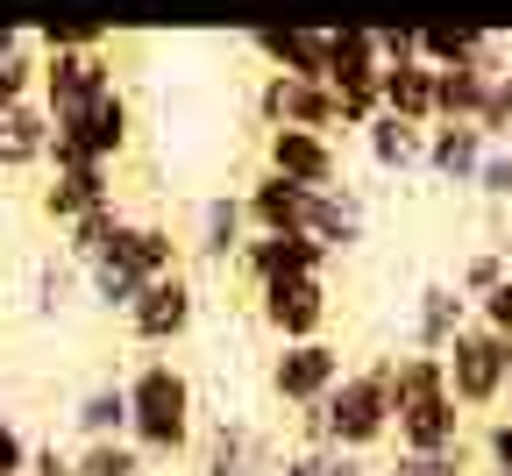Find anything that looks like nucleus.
Masks as SVG:
<instances>
[{
    "label": "nucleus",
    "mask_w": 512,
    "mask_h": 476,
    "mask_svg": "<svg viewBox=\"0 0 512 476\" xmlns=\"http://www.w3.org/2000/svg\"><path fill=\"white\" fill-rule=\"evenodd\" d=\"M114 86H121L114 79V50H43V64H36V100H43L50 128L72 121V114H86Z\"/></svg>",
    "instance_id": "nucleus-6"
},
{
    "label": "nucleus",
    "mask_w": 512,
    "mask_h": 476,
    "mask_svg": "<svg viewBox=\"0 0 512 476\" xmlns=\"http://www.w3.org/2000/svg\"><path fill=\"white\" fill-rule=\"evenodd\" d=\"M498 57H477V64H448V72H434V121H484L491 107V86H498Z\"/></svg>",
    "instance_id": "nucleus-19"
},
{
    "label": "nucleus",
    "mask_w": 512,
    "mask_h": 476,
    "mask_svg": "<svg viewBox=\"0 0 512 476\" xmlns=\"http://www.w3.org/2000/svg\"><path fill=\"white\" fill-rule=\"evenodd\" d=\"M505 249H512V242H505Z\"/></svg>",
    "instance_id": "nucleus-43"
},
{
    "label": "nucleus",
    "mask_w": 512,
    "mask_h": 476,
    "mask_svg": "<svg viewBox=\"0 0 512 476\" xmlns=\"http://www.w3.org/2000/svg\"><path fill=\"white\" fill-rule=\"evenodd\" d=\"M50 114H43V100H22V107H0V171H36V164H50Z\"/></svg>",
    "instance_id": "nucleus-24"
},
{
    "label": "nucleus",
    "mask_w": 512,
    "mask_h": 476,
    "mask_svg": "<svg viewBox=\"0 0 512 476\" xmlns=\"http://www.w3.org/2000/svg\"><path fill=\"white\" fill-rule=\"evenodd\" d=\"M0 476H29V441L8 413H0Z\"/></svg>",
    "instance_id": "nucleus-39"
},
{
    "label": "nucleus",
    "mask_w": 512,
    "mask_h": 476,
    "mask_svg": "<svg viewBox=\"0 0 512 476\" xmlns=\"http://www.w3.org/2000/svg\"><path fill=\"white\" fill-rule=\"evenodd\" d=\"M477 469L512 476V420H505V413H491V420H484V434H477Z\"/></svg>",
    "instance_id": "nucleus-36"
},
{
    "label": "nucleus",
    "mask_w": 512,
    "mask_h": 476,
    "mask_svg": "<svg viewBox=\"0 0 512 476\" xmlns=\"http://www.w3.org/2000/svg\"><path fill=\"white\" fill-rule=\"evenodd\" d=\"M370 476H477V448L463 441L456 455H392V462H384V469H370Z\"/></svg>",
    "instance_id": "nucleus-34"
},
{
    "label": "nucleus",
    "mask_w": 512,
    "mask_h": 476,
    "mask_svg": "<svg viewBox=\"0 0 512 476\" xmlns=\"http://www.w3.org/2000/svg\"><path fill=\"white\" fill-rule=\"evenodd\" d=\"M192 469H200V476H271L278 455L256 441L242 420H221V427H207V441H192Z\"/></svg>",
    "instance_id": "nucleus-17"
},
{
    "label": "nucleus",
    "mask_w": 512,
    "mask_h": 476,
    "mask_svg": "<svg viewBox=\"0 0 512 476\" xmlns=\"http://www.w3.org/2000/svg\"><path fill=\"white\" fill-rule=\"evenodd\" d=\"M235 270L249 278V292L256 285H285V278H328V249L306 242V235H249Z\"/></svg>",
    "instance_id": "nucleus-13"
},
{
    "label": "nucleus",
    "mask_w": 512,
    "mask_h": 476,
    "mask_svg": "<svg viewBox=\"0 0 512 476\" xmlns=\"http://www.w3.org/2000/svg\"><path fill=\"white\" fill-rule=\"evenodd\" d=\"M256 121L271 128H313V135H335L342 143V114H335V93L320 79H285V72H264L256 86Z\"/></svg>",
    "instance_id": "nucleus-10"
},
{
    "label": "nucleus",
    "mask_w": 512,
    "mask_h": 476,
    "mask_svg": "<svg viewBox=\"0 0 512 476\" xmlns=\"http://www.w3.org/2000/svg\"><path fill=\"white\" fill-rule=\"evenodd\" d=\"M505 43L491 29H463V22H420V64L448 72V64H477V57H498Z\"/></svg>",
    "instance_id": "nucleus-26"
},
{
    "label": "nucleus",
    "mask_w": 512,
    "mask_h": 476,
    "mask_svg": "<svg viewBox=\"0 0 512 476\" xmlns=\"http://www.w3.org/2000/svg\"><path fill=\"white\" fill-rule=\"evenodd\" d=\"M342 377H349V363H342V349L328 334H320V342H278V356H271V398L292 405V413H313Z\"/></svg>",
    "instance_id": "nucleus-7"
},
{
    "label": "nucleus",
    "mask_w": 512,
    "mask_h": 476,
    "mask_svg": "<svg viewBox=\"0 0 512 476\" xmlns=\"http://www.w3.org/2000/svg\"><path fill=\"white\" fill-rule=\"evenodd\" d=\"M128 143H136V107H128V93L114 86V93L93 100L86 114L57 121V135H50V171H79V164L114 171V157H121Z\"/></svg>",
    "instance_id": "nucleus-4"
},
{
    "label": "nucleus",
    "mask_w": 512,
    "mask_h": 476,
    "mask_svg": "<svg viewBox=\"0 0 512 476\" xmlns=\"http://www.w3.org/2000/svg\"><path fill=\"white\" fill-rule=\"evenodd\" d=\"M249 43H256V57H264L271 72L328 86V29H256Z\"/></svg>",
    "instance_id": "nucleus-23"
},
{
    "label": "nucleus",
    "mask_w": 512,
    "mask_h": 476,
    "mask_svg": "<svg viewBox=\"0 0 512 476\" xmlns=\"http://www.w3.org/2000/svg\"><path fill=\"white\" fill-rule=\"evenodd\" d=\"M43 221H57V228H79L86 214H107L114 207V171H100V164H79V171H50V185H43Z\"/></svg>",
    "instance_id": "nucleus-16"
},
{
    "label": "nucleus",
    "mask_w": 512,
    "mask_h": 476,
    "mask_svg": "<svg viewBox=\"0 0 512 476\" xmlns=\"http://www.w3.org/2000/svg\"><path fill=\"white\" fill-rule=\"evenodd\" d=\"M328 93L342 114V135H363L384 114V57L370 22H335L328 29Z\"/></svg>",
    "instance_id": "nucleus-3"
},
{
    "label": "nucleus",
    "mask_w": 512,
    "mask_h": 476,
    "mask_svg": "<svg viewBox=\"0 0 512 476\" xmlns=\"http://www.w3.org/2000/svg\"><path fill=\"white\" fill-rule=\"evenodd\" d=\"M72 270H79L72 256H43V263H36V306H43V313H64V306H72Z\"/></svg>",
    "instance_id": "nucleus-35"
},
{
    "label": "nucleus",
    "mask_w": 512,
    "mask_h": 476,
    "mask_svg": "<svg viewBox=\"0 0 512 476\" xmlns=\"http://www.w3.org/2000/svg\"><path fill=\"white\" fill-rule=\"evenodd\" d=\"M306 199L299 185H285L278 171H256L242 185V214H249V235H299L306 228Z\"/></svg>",
    "instance_id": "nucleus-20"
},
{
    "label": "nucleus",
    "mask_w": 512,
    "mask_h": 476,
    "mask_svg": "<svg viewBox=\"0 0 512 476\" xmlns=\"http://www.w3.org/2000/svg\"><path fill=\"white\" fill-rule=\"evenodd\" d=\"M121 320H128V334H136L143 349H171V342L192 334V320H200V285H192L185 270H171V278L143 285L136 306H128Z\"/></svg>",
    "instance_id": "nucleus-9"
},
{
    "label": "nucleus",
    "mask_w": 512,
    "mask_h": 476,
    "mask_svg": "<svg viewBox=\"0 0 512 476\" xmlns=\"http://www.w3.org/2000/svg\"><path fill=\"white\" fill-rule=\"evenodd\" d=\"M392 441V391H384V370H349L328 398L299 413V448H342V455H377Z\"/></svg>",
    "instance_id": "nucleus-2"
},
{
    "label": "nucleus",
    "mask_w": 512,
    "mask_h": 476,
    "mask_svg": "<svg viewBox=\"0 0 512 476\" xmlns=\"http://www.w3.org/2000/svg\"><path fill=\"white\" fill-rule=\"evenodd\" d=\"M505 278H512V249L498 242V249H477V256H470V263L456 270V292H463V299L477 306V299H491V292H498Z\"/></svg>",
    "instance_id": "nucleus-32"
},
{
    "label": "nucleus",
    "mask_w": 512,
    "mask_h": 476,
    "mask_svg": "<svg viewBox=\"0 0 512 476\" xmlns=\"http://www.w3.org/2000/svg\"><path fill=\"white\" fill-rule=\"evenodd\" d=\"M72 427H79L86 441H128V391H121V377H100V384L79 391Z\"/></svg>",
    "instance_id": "nucleus-28"
},
{
    "label": "nucleus",
    "mask_w": 512,
    "mask_h": 476,
    "mask_svg": "<svg viewBox=\"0 0 512 476\" xmlns=\"http://www.w3.org/2000/svg\"><path fill=\"white\" fill-rule=\"evenodd\" d=\"M100 256L121 263L136 285H157V278H171V270H185V242H178L164 221H121ZM100 256H93V263H100Z\"/></svg>",
    "instance_id": "nucleus-14"
},
{
    "label": "nucleus",
    "mask_w": 512,
    "mask_h": 476,
    "mask_svg": "<svg viewBox=\"0 0 512 476\" xmlns=\"http://www.w3.org/2000/svg\"><path fill=\"white\" fill-rule=\"evenodd\" d=\"M256 320L271 342H320L335 320L328 278H285V285H256Z\"/></svg>",
    "instance_id": "nucleus-8"
},
{
    "label": "nucleus",
    "mask_w": 512,
    "mask_h": 476,
    "mask_svg": "<svg viewBox=\"0 0 512 476\" xmlns=\"http://www.w3.org/2000/svg\"><path fill=\"white\" fill-rule=\"evenodd\" d=\"M363 150H370V164H377L384 178H406V171L427 164V128H413V121H399V114H377V121L363 128Z\"/></svg>",
    "instance_id": "nucleus-25"
},
{
    "label": "nucleus",
    "mask_w": 512,
    "mask_h": 476,
    "mask_svg": "<svg viewBox=\"0 0 512 476\" xmlns=\"http://www.w3.org/2000/svg\"><path fill=\"white\" fill-rule=\"evenodd\" d=\"M36 64L43 50L29 43V29H0V107L36 100Z\"/></svg>",
    "instance_id": "nucleus-29"
},
{
    "label": "nucleus",
    "mask_w": 512,
    "mask_h": 476,
    "mask_svg": "<svg viewBox=\"0 0 512 476\" xmlns=\"http://www.w3.org/2000/svg\"><path fill=\"white\" fill-rule=\"evenodd\" d=\"M107 22L100 15H50V22H36L29 29V43L36 50H107Z\"/></svg>",
    "instance_id": "nucleus-30"
},
{
    "label": "nucleus",
    "mask_w": 512,
    "mask_h": 476,
    "mask_svg": "<svg viewBox=\"0 0 512 476\" xmlns=\"http://www.w3.org/2000/svg\"><path fill=\"white\" fill-rule=\"evenodd\" d=\"M278 476H370L363 455H342V448H285L278 455Z\"/></svg>",
    "instance_id": "nucleus-31"
},
{
    "label": "nucleus",
    "mask_w": 512,
    "mask_h": 476,
    "mask_svg": "<svg viewBox=\"0 0 512 476\" xmlns=\"http://www.w3.org/2000/svg\"><path fill=\"white\" fill-rule=\"evenodd\" d=\"M264 171H278L299 192H335L342 185V143L313 128H271L264 135Z\"/></svg>",
    "instance_id": "nucleus-11"
},
{
    "label": "nucleus",
    "mask_w": 512,
    "mask_h": 476,
    "mask_svg": "<svg viewBox=\"0 0 512 476\" xmlns=\"http://www.w3.org/2000/svg\"><path fill=\"white\" fill-rule=\"evenodd\" d=\"M477 313H470V299L456 292V278H427L420 285V299H413V327H406V349H427V356H441L456 334L470 327Z\"/></svg>",
    "instance_id": "nucleus-15"
},
{
    "label": "nucleus",
    "mask_w": 512,
    "mask_h": 476,
    "mask_svg": "<svg viewBox=\"0 0 512 476\" xmlns=\"http://www.w3.org/2000/svg\"><path fill=\"white\" fill-rule=\"evenodd\" d=\"M72 462H79V476H143V448L136 441H86Z\"/></svg>",
    "instance_id": "nucleus-33"
},
{
    "label": "nucleus",
    "mask_w": 512,
    "mask_h": 476,
    "mask_svg": "<svg viewBox=\"0 0 512 476\" xmlns=\"http://www.w3.org/2000/svg\"><path fill=\"white\" fill-rule=\"evenodd\" d=\"M363 228H370V221H363V199H356L349 185H335V192H313V199H306V228H299V235L320 242L328 256H349V249L363 242Z\"/></svg>",
    "instance_id": "nucleus-22"
},
{
    "label": "nucleus",
    "mask_w": 512,
    "mask_h": 476,
    "mask_svg": "<svg viewBox=\"0 0 512 476\" xmlns=\"http://www.w3.org/2000/svg\"><path fill=\"white\" fill-rule=\"evenodd\" d=\"M29 476H79V462L64 448H29Z\"/></svg>",
    "instance_id": "nucleus-40"
},
{
    "label": "nucleus",
    "mask_w": 512,
    "mask_h": 476,
    "mask_svg": "<svg viewBox=\"0 0 512 476\" xmlns=\"http://www.w3.org/2000/svg\"><path fill=\"white\" fill-rule=\"evenodd\" d=\"M477 192H484V199H512V143H491V150H484Z\"/></svg>",
    "instance_id": "nucleus-37"
},
{
    "label": "nucleus",
    "mask_w": 512,
    "mask_h": 476,
    "mask_svg": "<svg viewBox=\"0 0 512 476\" xmlns=\"http://www.w3.org/2000/svg\"><path fill=\"white\" fill-rule=\"evenodd\" d=\"M249 242V214H242V192H207L200 199V221H192V249H200L214 270H235Z\"/></svg>",
    "instance_id": "nucleus-21"
},
{
    "label": "nucleus",
    "mask_w": 512,
    "mask_h": 476,
    "mask_svg": "<svg viewBox=\"0 0 512 476\" xmlns=\"http://www.w3.org/2000/svg\"><path fill=\"white\" fill-rule=\"evenodd\" d=\"M384 114H399L413 128H434V64H420V57L384 64Z\"/></svg>",
    "instance_id": "nucleus-27"
},
{
    "label": "nucleus",
    "mask_w": 512,
    "mask_h": 476,
    "mask_svg": "<svg viewBox=\"0 0 512 476\" xmlns=\"http://www.w3.org/2000/svg\"><path fill=\"white\" fill-rule=\"evenodd\" d=\"M484 150H491V143H484L477 121H434V128H427V164H420V171H427L434 185H456V192H463V185H477Z\"/></svg>",
    "instance_id": "nucleus-18"
},
{
    "label": "nucleus",
    "mask_w": 512,
    "mask_h": 476,
    "mask_svg": "<svg viewBox=\"0 0 512 476\" xmlns=\"http://www.w3.org/2000/svg\"><path fill=\"white\" fill-rule=\"evenodd\" d=\"M392 441H399V455H456L463 441H470V413L448 391H434V398H413V405H399L392 413Z\"/></svg>",
    "instance_id": "nucleus-12"
},
{
    "label": "nucleus",
    "mask_w": 512,
    "mask_h": 476,
    "mask_svg": "<svg viewBox=\"0 0 512 476\" xmlns=\"http://www.w3.org/2000/svg\"><path fill=\"white\" fill-rule=\"evenodd\" d=\"M470 313H477V327H491V334H498V342H512V278H505L491 299H477Z\"/></svg>",
    "instance_id": "nucleus-38"
},
{
    "label": "nucleus",
    "mask_w": 512,
    "mask_h": 476,
    "mask_svg": "<svg viewBox=\"0 0 512 476\" xmlns=\"http://www.w3.org/2000/svg\"><path fill=\"white\" fill-rule=\"evenodd\" d=\"M477 476H498V469H477Z\"/></svg>",
    "instance_id": "nucleus-42"
},
{
    "label": "nucleus",
    "mask_w": 512,
    "mask_h": 476,
    "mask_svg": "<svg viewBox=\"0 0 512 476\" xmlns=\"http://www.w3.org/2000/svg\"><path fill=\"white\" fill-rule=\"evenodd\" d=\"M441 363H448V398L463 405V413H498L505 405V391H512V363H505V342L491 327H463L456 342L441 349Z\"/></svg>",
    "instance_id": "nucleus-5"
},
{
    "label": "nucleus",
    "mask_w": 512,
    "mask_h": 476,
    "mask_svg": "<svg viewBox=\"0 0 512 476\" xmlns=\"http://www.w3.org/2000/svg\"><path fill=\"white\" fill-rule=\"evenodd\" d=\"M498 413H505V420H512V391H505V405H498Z\"/></svg>",
    "instance_id": "nucleus-41"
},
{
    "label": "nucleus",
    "mask_w": 512,
    "mask_h": 476,
    "mask_svg": "<svg viewBox=\"0 0 512 476\" xmlns=\"http://www.w3.org/2000/svg\"><path fill=\"white\" fill-rule=\"evenodd\" d=\"M128 391V441L143 455H192L200 441V398H192V377L171 356H150L121 377Z\"/></svg>",
    "instance_id": "nucleus-1"
}]
</instances>
